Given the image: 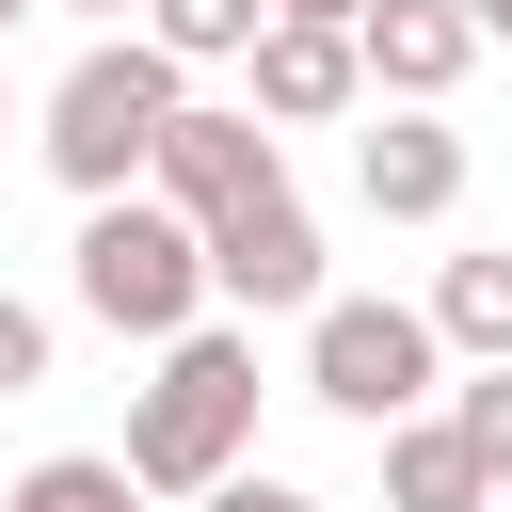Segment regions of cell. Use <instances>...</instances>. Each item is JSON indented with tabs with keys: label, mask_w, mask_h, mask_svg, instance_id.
<instances>
[{
	"label": "cell",
	"mask_w": 512,
	"mask_h": 512,
	"mask_svg": "<svg viewBox=\"0 0 512 512\" xmlns=\"http://www.w3.org/2000/svg\"><path fill=\"white\" fill-rule=\"evenodd\" d=\"M240 432H256V336H224V320H192V336H160V384L128 400V480L144 496H208V480H240Z\"/></svg>",
	"instance_id": "7a4b0ae2"
},
{
	"label": "cell",
	"mask_w": 512,
	"mask_h": 512,
	"mask_svg": "<svg viewBox=\"0 0 512 512\" xmlns=\"http://www.w3.org/2000/svg\"><path fill=\"white\" fill-rule=\"evenodd\" d=\"M384 512H496V480H480V448L448 416H400L384 432Z\"/></svg>",
	"instance_id": "30bf717a"
},
{
	"label": "cell",
	"mask_w": 512,
	"mask_h": 512,
	"mask_svg": "<svg viewBox=\"0 0 512 512\" xmlns=\"http://www.w3.org/2000/svg\"><path fill=\"white\" fill-rule=\"evenodd\" d=\"M0 512H144V480H128L112 448H48V464H32Z\"/></svg>",
	"instance_id": "7c38bea8"
},
{
	"label": "cell",
	"mask_w": 512,
	"mask_h": 512,
	"mask_svg": "<svg viewBox=\"0 0 512 512\" xmlns=\"http://www.w3.org/2000/svg\"><path fill=\"white\" fill-rule=\"evenodd\" d=\"M448 432L480 448V480L512 496V368H480V384H448Z\"/></svg>",
	"instance_id": "5bb4252c"
},
{
	"label": "cell",
	"mask_w": 512,
	"mask_h": 512,
	"mask_svg": "<svg viewBox=\"0 0 512 512\" xmlns=\"http://www.w3.org/2000/svg\"><path fill=\"white\" fill-rule=\"evenodd\" d=\"M192 512H320V496H288V480H208Z\"/></svg>",
	"instance_id": "2e32d148"
},
{
	"label": "cell",
	"mask_w": 512,
	"mask_h": 512,
	"mask_svg": "<svg viewBox=\"0 0 512 512\" xmlns=\"http://www.w3.org/2000/svg\"><path fill=\"white\" fill-rule=\"evenodd\" d=\"M208 288L240 304V320H320V224H304V192H256V208H224L208 224Z\"/></svg>",
	"instance_id": "8992f818"
},
{
	"label": "cell",
	"mask_w": 512,
	"mask_h": 512,
	"mask_svg": "<svg viewBox=\"0 0 512 512\" xmlns=\"http://www.w3.org/2000/svg\"><path fill=\"white\" fill-rule=\"evenodd\" d=\"M352 48H368V80H384L400 112H432V96L480 64V16H464V0H368V16H352Z\"/></svg>",
	"instance_id": "9c48e42d"
},
{
	"label": "cell",
	"mask_w": 512,
	"mask_h": 512,
	"mask_svg": "<svg viewBox=\"0 0 512 512\" xmlns=\"http://www.w3.org/2000/svg\"><path fill=\"white\" fill-rule=\"evenodd\" d=\"M64 16H128V0H64Z\"/></svg>",
	"instance_id": "d6986e66"
},
{
	"label": "cell",
	"mask_w": 512,
	"mask_h": 512,
	"mask_svg": "<svg viewBox=\"0 0 512 512\" xmlns=\"http://www.w3.org/2000/svg\"><path fill=\"white\" fill-rule=\"evenodd\" d=\"M432 368H448L432 304H320V320H304V400H336V416H368V432H400V416L432 400Z\"/></svg>",
	"instance_id": "277c9868"
},
{
	"label": "cell",
	"mask_w": 512,
	"mask_h": 512,
	"mask_svg": "<svg viewBox=\"0 0 512 512\" xmlns=\"http://www.w3.org/2000/svg\"><path fill=\"white\" fill-rule=\"evenodd\" d=\"M240 64H256V112H272V128H336V112L368 96V48H352V32H320V16H272Z\"/></svg>",
	"instance_id": "ba28073f"
},
{
	"label": "cell",
	"mask_w": 512,
	"mask_h": 512,
	"mask_svg": "<svg viewBox=\"0 0 512 512\" xmlns=\"http://www.w3.org/2000/svg\"><path fill=\"white\" fill-rule=\"evenodd\" d=\"M432 336L480 352V368H512V256H448L432 272Z\"/></svg>",
	"instance_id": "8fae6325"
},
{
	"label": "cell",
	"mask_w": 512,
	"mask_h": 512,
	"mask_svg": "<svg viewBox=\"0 0 512 512\" xmlns=\"http://www.w3.org/2000/svg\"><path fill=\"white\" fill-rule=\"evenodd\" d=\"M352 192H368V224H448L464 208V128H432V112L352 128Z\"/></svg>",
	"instance_id": "52a82bcc"
},
{
	"label": "cell",
	"mask_w": 512,
	"mask_h": 512,
	"mask_svg": "<svg viewBox=\"0 0 512 512\" xmlns=\"http://www.w3.org/2000/svg\"><path fill=\"white\" fill-rule=\"evenodd\" d=\"M272 16H320V32H352V16H368V0H272Z\"/></svg>",
	"instance_id": "e0dca14e"
},
{
	"label": "cell",
	"mask_w": 512,
	"mask_h": 512,
	"mask_svg": "<svg viewBox=\"0 0 512 512\" xmlns=\"http://www.w3.org/2000/svg\"><path fill=\"white\" fill-rule=\"evenodd\" d=\"M16 16H32V0H0V32H16Z\"/></svg>",
	"instance_id": "ffe728a7"
},
{
	"label": "cell",
	"mask_w": 512,
	"mask_h": 512,
	"mask_svg": "<svg viewBox=\"0 0 512 512\" xmlns=\"http://www.w3.org/2000/svg\"><path fill=\"white\" fill-rule=\"evenodd\" d=\"M80 304H96L112 336H192L208 240H192L160 192H112V208H80Z\"/></svg>",
	"instance_id": "3957f363"
},
{
	"label": "cell",
	"mask_w": 512,
	"mask_h": 512,
	"mask_svg": "<svg viewBox=\"0 0 512 512\" xmlns=\"http://www.w3.org/2000/svg\"><path fill=\"white\" fill-rule=\"evenodd\" d=\"M144 32H160L176 64H224V48H256V32H272V0H144Z\"/></svg>",
	"instance_id": "4fadbf2b"
},
{
	"label": "cell",
	"mask_w": 512,
	"mask_h": 512,
	"mask_svg": "<svg viewBox=\"0 0 512 512\" xmlns=\"http://www.w3.org/2000/svg\"><path fill=\"white\" fill-rule=\"evenodd\" d=\"M464 16H480V48H512V0H464Z\"/></svg>",
	"instance_id": "ac0fdd59"
},
{
	"label": "cell",
	"mask_w": 512,
	"mask_h": 512,
	"mask_svg": "<svg viewBox=\"0 0 512 512\" xmlns=\"http://www.w3.org/2000/svg\"><path fill=\"white\" fill-rule=\"evenodd\" d=\"M144 192H160V208H176V224L208 240L224 208H256V192H288V160H272V128H256V112H208V96H192V112L160 128V160H144Z\"/></svg>",
	"instance_id": "5b68a950"
},
{
	"label": "cell",
	"mask_w": 512,
	"mask_h": 512,
	"mask_svg": "<svg viewBox=\"0 0 512 512\" xmlns=\"http://www.w3.org/2000/svg\"><path fill=\"white\" fill-rule=\"evenodd\" d=\"M176 112H192V96H176V48H160V32H96V48L48 80V128H32V144H48V176H64L80 208H112V192L160 160Z\"/></svg>",
	"instance_id": "6da1fadb"
},
{
	"label": "cell",
	"mask_w": 512,
	"mask_h": 512,
	"mask_svg": "<svg viewBox=\"0 0 512 512\" xmlns=\"http://www.w3.org/2000/svg\"><path fill=\"white\" fill-rule=\"evenodd\" d=\"M32 384H48V320L0 288V400H32Z\"/></svg>",
	"instance_id": "9a60e30c"
}]
</instances>
